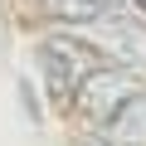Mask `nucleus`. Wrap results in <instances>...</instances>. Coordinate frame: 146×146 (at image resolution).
Segmentation results:
<instances>
[{
  "mask_svg": "<svg viewBox=\"0 0 146 146\" xmlns=\"http://www.w3.org/2000/svg\"><path fill=\"white\" fill-rule=\"evenodd\" d=\"M34 63H39L44 93H49L54 102H73L78 88H83V78L98 68V54L73 34V29H58V34H44V39H39Z\"/></svg>",
  "mask_w": 146,
  "mask_h": 146,
  "instance_id": "nucleus-1",
  "label": "nucleus"
},
{
  "mask_svg": "<svg viewBox=\"0 0 146 146\" xmlns=\"http://www.w3.org/2000/svg\"><path fill=\"white\" fill-rule=\"evenodd\" d=\"M73 34H78L98 58H117L122 68H136L146 63V25L136 15H98L88 25H73Z\"/></svg>",
  "mask_w": 146,
  "mask_h": 146,
  "instance_id": "nucleus-2",
  "label": "nucleus"
},
{
  "mask_svg": "<svg viewBox=\"0 0 146 146\" xmlns=\"http://www.w3.org/2000/svg\"><path fill=\"white\" fill-rule=\"evenodd\" d=\"M131 93H141L136 68H122V63H98L88 78H83V88H78V98H73V107H78L83 117H93L98 127H107V122L122 112V102H127Z\"/></svg>",
  "mask_w": 146,
  "mask_h": 146,
  "instance_id": "nucleus-3",
  "label": "nucleus"
},
{
  "mask_svg": "<svg viewBox=\"0 0 146 146\" xmlns=\"http://www.w3.org/2000/svg\"><path fill=\"white\" fill-rule=\"evenodd\" d=\"M102 136L112 146H146V88L122 102V112L102 127Z\"/></svg>",
  "mask_w": 146,
  "mask_h": 146,
  "instance_id": "nucleus-4",
  "label": "nucleus"
},
{
  "mask_svg": "<svg viewBox=\"0 0 146 146\" xmlns=\"http://www.w3.org/2000/svg\"><path fill=\"white\" fill-rule=\"evenodd\" d=\"M39 5L54 20H68V25H88L98 15H112V0H39Z\"/></svg>",
  "mask_w": 146,
  "mask_h": 146,
  "instance_id": "nucleus-5",
  "label": "nucleus"
},
{
  "mask_svg": "<svg viewBox=\"0 0 146 146\" xmlns=\"http://www.w3.org/2000/svg\"><path fill=\"white\" fill-rule=\"evenodd\" d=\"M78 146H112L107 136H88V141H78Z\"/></svg>",
  "mask_w": 146,
  "mask_h": 146,
  "instance_id": "nucleus-6",
  "label": "nucleus"
},
{
  "mask_svg": "<svg viewBox=\"0 0 146 146\" xmlns=\"http://www.w3.org/2000/svg\"><path fill=\"white\" fill-rule=\"evenodd\" d=\"M127 5H136V10H141V15H146V0H127Z\"/></svg>",
  "mask_w": 146,
  "mask_h": 146,
  "instance_id": "nucleus-7",
  "label": "nucleus"
}]
</instances>
